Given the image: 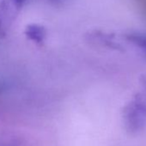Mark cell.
Listing matches in <instances>:
<instances>
[{"mask_svg":"<svg viewBox=\"0 0 146 146\" xmlns=\"http://www.w3.org/2000/svg\"><path fill=\"white\" fill-rule=\"evenodd\" d=\"M124 125L131 134L139 133L146 126V88L127 103L123 112Z\"/></svg>","mask_w":146,"mask_h":146,"instance_id":"6da1fadb","label":"cell"},{"mask_svg":"<svg viewBox=\"0 0 146 146\" xmlns=\"http://www.w3.org/2000/svg\"><path fill=\"white\" fill-rule=\"evenodd\" d=\"M29 35L32 37L35 40H40L43 36L42 30L40 29H37V27H34L33 29H29Z\"/></svg>","mask_w":146,"mask_h":146,"instance_id":"7a4b0ae2","label":"cell"},{"mask_svg":"<svg viewBox=\"0 0 146 146\" xmlns=\"http://www.w3.org/2000/svg\"><path fill=\"white\" fill-rule=\"evenodd\" d=\"M11 1L13 2L14 5H16L17 7H21L26 2V0H11Z\"/></svg>","mask_w":146,"mask_h":146,"instance_id":"3957f363","label":"cell"},{"mask_svg":"<svg viewBox=\"0 0 146 146\" xmlns=\"http://www.w3.org/2000/svg\"><path fill=\"white\" fill-rule=\"evenodd\" d=\"M50 1L54 3V4H59V3H62L64 0H50Z\"/></svg>","mask_w":146,"mask_h":146,"instance_id":"277c9868","label":"cell"}]
</instances>
